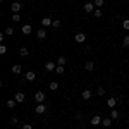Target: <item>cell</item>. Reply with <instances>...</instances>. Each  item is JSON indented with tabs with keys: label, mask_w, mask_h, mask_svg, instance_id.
Returning <instances> with one entry per match:
<instances>
[{
	"label": "cell",
	"mask_w": 129,
	"mask_h": 129,
	"mask_svg": "<svg viewBox=\"0 0 129 129\" xmlns=\"http://www.w3.org/2000/svg\"><path fill=\"white\" fill-rule=\"evenodd\" d=\"M45 98H47V96H45L43 91H36V93H35V100H36V103H43Z\"/></svg>",
	"instance_id": "1"
},
{
	"label": "cell",
	"mask_w": 129,
	"mask_h": 129,
	"mask_svg": "<svg viewBox=\"0 0 129 129\" xmlns=\"http://www.w3.org/2000/svg\"><path fill=\"white\" fill-rule=\"evenodd\" d=\"M35 112H36L38 115H41V114H45V112H47V105H45V103H38V105L35 107Z\"/></svg>",
	"instance_id": "2"
},
{
	"label": "cell",
	"mask_w": 129,
	"mask_h": 129,
	"mask_svg": "<svg viewBox=\"0 0 129 129\" xmlns=\"http://www.w3.org/2000/svg\"><path fill=\"white\" fill-rule=\"evenodd\" d=\"M21 9H22V4H21V2H14V4L10 5V10H12L14 14H19Z\"/></svg>",
	"instance_id": "3"
},
{
	"label": "cell",
	"mask_w": 129,
	"mask_h": 129,
	"mask_svg": "<svg viewBox=\"0 0 129 129\" xmlns=\"http://www.w3.org/2000/svg\"><path fill=\"white\" fill-rule=\"evenodd\" d=\"M21 31H22V35H26V36H28V35L33 33V26H31V24H22Z\"/></svg>",
	"instance_id": "4"
},
{
	"label": "cell",
	"mask_w": 129,
	"mask_h": 129,
	"mask_svg": "<svg viewBox=\"0 0 129 129\" xmlns=\"http://www.w3.org/2000/svg\"><path fill=\"white\" fill-rule=\"evenodd\" d=\"M74 41H76V43H84V41H86V35H84V33H78V35L74 36Z\"/></svg>",
	"instance_id": "5"
},
{
	"label": "cell",
	"mask_w": 129,
	"mask_h": 129,
	"mask_svg": "<svg viewBox=\"0 0 129 129\" xmlns=\"http://www.w3.org/2000/svg\"><path fill=\"white\" fill-rule=\"evenodd\" d=\"M84 12H95V2H86L84 4Z\"/></svg>",
	"instance_id": "6"
},
{
	"label": "cell",
	"mask_w": 129,
	"mask_h": 129,
	"mask_svg": "<svg viewBox=\"0 0 129 129\" xmlns=\"http://www.w3.org/2000/svg\"><path fill=\"white\" fill-rule=\"evenodd\" d=\"M52 24H53V21L50 19V17H43L41 19V26L43 28H52Z\"/></svg>",
	"instance_id": "7"
},
{
	"label": "cell",
	"mask_w": 129,
	"mask_h": 129,
	"mask_svg": "<svg viewBox=\"0 0 129 129\" xmlns=\"http://www.w3.org/2000/svg\"><path fill=\"white\" fill-rule=\"evenodd\" d=\"M55 69H57V64H55V62H52V60H50V62H47V64H45V71L52 72V71H55Z\"/></svg>",
	"instance_id": "8"
},
{
	"label": "cell",
	"mask_w": 129,
	"mask_h": 129,
	"mask_svg": "<svg viewBox=\"0 0 129 129\" xmlns=\"http://www.w3.org/2000/svg\"><path fill=\"white\" fill-rule=\"evenodd\" d=\"M24 79L29 81V83H31V81H35V79H36V74H35V71H28V72H26V76H24Z\"/></svg>",
	"instance_id": "9"
},
{
	"label": "cell",
	"mask_w": 129,
	"mask_h": 129,
	"mask_svg": "<svg viewBox=\"0 0 129 129\" xmlns=\"http://www.w3.org/2000/svg\"><path fill=\"white\" fill-rule=\"evenodd\" d=\"M81 96H83V100H89L91 96H93V91H91V89H83Z\"/></svg>",
	"instance_id": "10"
},
{
	"label": "cell",
	"mask_w": 129,
	"mask_h": 129,
	"mask_svg": "<svg viewBox=\"0 0 129 129\" xmlns=\"http://www.w3.org/2000/svg\"><path fill=\"white\" fill-rule=\"evenodd\" d=\"M36 38H38V40H45V38H47V31L43 29V28H40V29L36 31Z\"/></svg>",
	"instance_id": "11"
},
{
	"label": "cell",
	"mask_w": 129,
	"mask_h": 129,
	"mask_svg": "<svg viewBox=\"0 0 129 129\" xmlns=\"http://www.w3.org/2000/svg\"><path fill=\"white\" fill-rule=\"evenodd\" d=\"M14 98H16L17 103H24V102H26V95H24V93H16Z\"/></svg>",
	"instance_id": "12"
},
{
	"label": "cell",
	"mask_w": 129,
	"mask_h": 129,
	"mask_svg": "<svg viewBox=\"0 0 129 129\" xmlns=\"http://www.w3.org/2000/svg\"><path fill=\"white\" fill-rule=\"evenodd\" d=\"M10 71H12L14 74H21V72H22V66H19V64H14V66L10 67Z\"/></svg>",
	"instance_id": "13"
},
{
	"label": "cell",
	"mask_w": 129,
	"mask_h": 129,
	"mask_svg": "<svg viewBox=\"0 0 129 129\" xmlns=\"http://www.w3.org/2000/svg\"><path fill=\"white\" fill-rule=\"evenodd\" d=\"M117 102H119V100H117V98H114V96H112V98H109V100H107V105H109L110 109H115V105H117Z\"/></svg>",
	"instance_id": "14"
},
{
	"label": "cell",
	"mask_w": 129,
	"mask_h": 129,
	"mask_svg": "<svg viewBox=\"0 0 129 129\" xmlns=\"http://www.w3.org/2000/svg\"><path fill=\"white\" fill-rule=\"evenodd\" d=\"M84 69L88 71V72H91V71L95 69V64H93V60H88V62L84 64Z\"/></svg>",
	"instance_id": "15"
},
{
	"label": "cell",
	"mask_w": 129,
	"mask_h": 129,
	"mask_svg": "<svg viewBox=\"0 0 129 129\" xmlns=\"http://www.w3.org/2000/svg\"><path fill=\"white\" fill-rule=\"evenodd\" d=\"M102 117H100V115H93V119H91V124H93V126H98V124H102Z\"/></svg>",
	"instance_id": "16"
},
{
	"label": "cell",
	"mask_w": 129,
	"mask_h": 129,
	"mask_svg": "<svg viewBox=\"0 0 129 129\" xmlns=\"http://www.w3.org/2000/svg\"><path fill=\"white\" fill-rule=\"evenodd\" d=\"M48 88H50V91H57V89H59V83H57V81H52L48 84Z\"/></svg>",
	"instance_id": "17"
},
{
	"label": "cell",
	"mask_w": 129,
	"mask_h": 129,
	"mask_svg": "<svg viewBox=\"0 0 129 129\" xmlns=\"http://www.w3.org/2000/svg\"><path fill=\"white\" fill-rule=\"evenodd\" d=\"M19 55L21 57H28V55H29V50L26 48V47H22V48L19 50Z\"/></svg>",
	"instance_id": "18"
},
{
	"label": "cell",
	"mask_w": 129,
	"mask_h": 129,
	"mask_svg": "<svg viewBox=\"0 0 129 129\" xmlns=\"http://www.w3.org/2000/svg\"><path fill=\"white\" fill-rule=\"evenodd\" d=\"M16 105H17V102H16V98L7 100V107H9V109H16Z\"/></svg>",
	"instance_id": "19"
},
{
	"label": "cell",
	"mask_w": 129,
	"mask_h": 129,
	"mask_svg": "<svg viewBox=\"0 0 129 129\" xmlns=\"http://www.w3.org/2000/svg\"><path fill=\"white\" fill-rule=\"evenodd\" d=\"M66 62H67V59L64 55H60L59 59H57V66H66Z\"/></svg>",
	"instance_id": "20"
},
{
	"label": "cell",
	"mask_w": 129,
	"mask_h": 129,
	"mask_svg": "<svg viewBox=\"0 0 129 129\" xmlns=\"http://www.w3.org/2000/svg\"><path fill=\"white\" fill-rule=\"evenodd\" d=\"M4 33H5V36H12V35H14V28H12V26H9V28H5V31H4Z\"/></svg>",
	"instance_id": "21"
},
{
	"label": "cell",
	"mask_w": 129,
	"mask_h": 129,
	"mask_svg": "<svg viewBox=\"0 0 129 129\" xmlns=\"http://www.w3.org/2000/svg\"><path fill=\"white\" fill-rule=\"evenodd\" d=\"M122 47H126V48H129V35H126V36L122 38Z\"/></svg>",
	"instance_id": "22"
},
{
	"label": "cell",
	"mask_w": 129,
	"mask_h": 129,
	"mask_svg": "<svg viewBox=\"0 0 129 129\" xmlns=\"http://www.w3.org/2000/svg\"><path fill=\"white\" fill-rule=\"evenodd\" d=\"M119 110H115V109H112V114H110V117H112V119H119Z\"/></svg>",
	"instance_id": "23"
},
{
	"label": "cell",
	"mask_w": 129,
	"mask_h": 129,
	"mask_svg": "<svg viewBox=\"0 0 129 129\" xmlns=\"http://www.w3.org/2000/svg\"><path fill=\"white\" fill-rule=\"evenodd\" d=\"M55 72H57V74H64V72H66V66H57Z\"/></svg>",
	"instance_id": "24"
},
{
	"label": "cell",
	"mask_w": 129,
	"mask_h": 129,
	"mask_svg": "<svg viewBox=\"0 0 129 129\" xmlns=\"http://www.w3.org/2000/svg\"><path fill=\"white\" fill-rule=\"evenodd\" d=\"M96 95H98V96H103V95H105V88H103V86H98V88H96Z\"/></svg>",
	"instance_id": "25"
},
{
	"label": "cell",
	"mask_w": 129,
	"mask_h": 129,
	"mask_svg": "<svg viewBox=\"0 0 129 129\" xmlns=\"http://www.w3.org/2000/svg\"><path fill=\"white\" fill-rule=\"evenodd\" d=\"M110 124H112V120H110V119H103V120H102V126H105V127H110Z\"/></svg>",
	"instance_id": "26"
},
{
	"label": "cell",
	"mask_w": 129,
	"mask_h": 129,
	"mask_svg": "<svg viewBox=\"0 0 129 129\" xmlns=\"http://www.w3.org/2000/svg\"><path fill=\"white\" fill-rule=\"evenodd\" d=\"M122 28H124L126 31H129V19H124V21H122Z\"/></svg>",
	"instance_id": "27"
},
{
	"label": "cell",
	"mask_w": 129,
	"mask_h": 129,
	"mask_svg": "<svg viewBox=\"0 0 129 129\" xmlns=\"http://www.w3.org/2000/svg\"><path fill=\"white\" fill-rule=\"evenodd\" d=\"M103 4H105V0H95V7H96V9H100Z\"/></svg>",
	"instance_id": "28"
},
{
	"label": "cell",
	"mask_w": 129,
	"mask_h": 129,
	"mask_svg": "<svg viewBox=\"0 0 129 129\" xmlns=\"http://www.w3.org/2000/svg\"><path fill=\"white\" fill-rule=\"evenodd\" d=\"M62 26V22H60L59 19H53V24H52V28H60Z\"/></svg>",
	"instance_id": "29"
},
{
	"label": "cell",
	"mask_w": 129,
	"mask_h": 129,
	"mask_svg": "<svg viewBox=\"0 0 129 129\" xmlns=\"http://www.w3.org/2000/svg\"><path fill=\"white\" fill-rule=\"evenodd\" d=\"M93 16H95L96 19H100V17H102V10H100V9H95V12H93Z\"/></svg>",
	"instance_id": "30"
},
{
	"label": "cell",
	"mask_w": 129,
	"mask_h": 129,
	"mask_svg": "<svg viewBox=\"0 0 129 129\" xmlns=\"http://www.w3.org/2000/svg\"><path fill=\"white\" fill-rule=\"evenodd\" d=\"M7 53V47L5 45H0V55H5Z\"/></svg>",
	"instance_id": "31"
},
{
	"label": "cell",
	"mask_w": 129,
	"mask_h": 129,
	"mask_svg": "<svg viewBox=\"0 0 129 129\" xmlns=\"http://www.w3.org/2000/svg\"><path fill=\"white\" fill-rule=\"evenodd\" d=\"M12 21H14V22H19L21 16H19V14H12Z\"/></svg>",
	"instance_id": "32"
},
{
	"label": "cell",
	"mask_w": 129,
	"mask_h": 129,
	"mask_svg": "<svg viewBox=\"0 0 129 129\" xmlns=\"http://www.w3.org/2000/svg\"><path fill=\"white\" fill-rule=\"evenodd\" d=\"M17 122H19V119H17V117H10V124H12V126H16Z\"/></svg>",
	"instance_id": "33"
},
{
	"label": "cell",
	"mask_w": 129,
	"mask_h": 129,
	"mask_svg": "<svg viewBox=\"0 0 129 129\" xmlns=\"http://www.w3.org/2000/svg\"><path fill=\"white\" fill-rule=\"evenodd\" d=\"M22 129H33V126H31V124H24V126H22Z\"/></svg>",
	"instance_id": "34"
},
{
	"label": "cell",
	"mask_w": 129,
	"mask_h": 129,
	"mask_svg": "<svg viewBox=\"0 0 129 129\" xmlns=\"http://www.w3.org/2000/svg\"><path fill=\"white\" fill-rule=\"evenodd\" d=\"M16 129H22V127H16Z\"/></svg>",
	"instance_id": "35"
},
{
	"label": "cell",
	"mask_w": 129,
	"mask_h": 129,
	"mask_svg": "<svg viewBox=\"0 0 129 129\" xmlns=\"http://www.w3.org/2000/svg\"><path fill=\"white\" fill-rule=\"evenodd\" d=\"M79 129H84V127H79Z\"/></svg>",
	"instance_id": "36"
},
{
	"label": "cell",
	"mask_w": 129,
	"mask_h": 129,
	"mask_svg": "<svg viewBox=\"0 0 129 129\" xmlns=\"http://www.w3.org/2000/svg\"><path fill=\"white\" fill-rule=\"evenodd\" d=\"M50 2H52V0H50Z\"/></svg>",
	"instance_id": "37"
}]
</instances>
